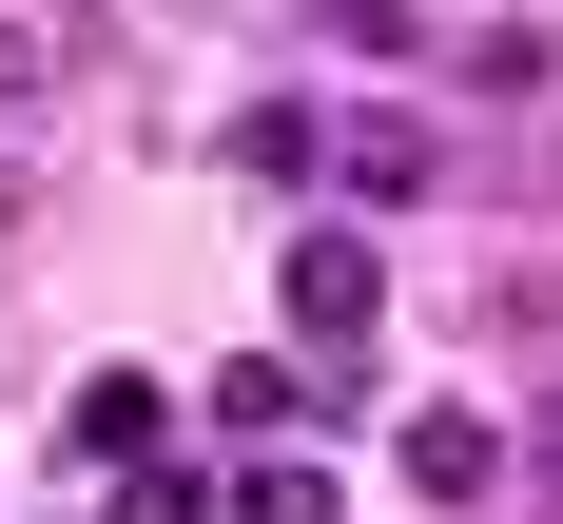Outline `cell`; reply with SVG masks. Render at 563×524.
Returning a JSON list of instances; mask_svg holds the SVG:
<instances>
[{"label":"cell","instance_id":"obj_1","mask_svg":"<svg viewBox=\"0 0 563 524\" xmlns=\"http://www.w3.org/2000/svg\"><path fill=\"white\" fill-rule=\"evenodd\" d=\"M369 331H389V253H369L350 214H311V233H291V369L350 389V349H369Z\"/></svg>","mask_w":563,"mask_h":524},{"label":"cell","instance_id":"obj_2","mask_svg":"<svg viewBox=\"0 0 563 524\" xmlns=\"http://www.w3.org/2000/svg\"><path fill=\"white\" fill-rule=\"evenodd\" d=\"M389 466H408V505H486V486H506V427H486V408H448V389H428V408H408V427H389Z\"/></svg>","mask_w":563,"mask_h":524},{"label":"cell","instance_id":"obj_3","mask_svg":"<svg viewBox=\"0 0 563 524\" xmlns=\"http://www.w3.org/2000/svg\"><path fill=\"white\" fill-rule=\"evenodd\" d=\"M331 194L350 214H408V194H448V136L428 116H331Z\"/></svg>","mask_w":563,"mask_h":524},{"label":"cell","instance_id":"obj_4","mask_svg":"<svg viewBox=\"0 0 563 524\" xmlns=\"http://www.w3.org/2000/svg\"><path fill=\"white\" fill-rule=\"evenodd\" d=\"M58 447H78V466H156L175 447V389H156V369H98V389L58 408Z\"/></svg>","mask_w":563,"mask_h":524},{"label":"cell","instance_id":"obj_5","mask_svg":"<svg viewBox=\"0 0 563 524\" xmlns=\"http://www.w3.org/2000/svg\"><path fill=\"white\" fill-rule=\"evenodd\" d=\"M311 408H331V389H311V369H291V349H233V369H214V427H273V447H291V427H311Z\"/></svg>","mask_w":563,"mask_h":524},{"label":"cell","instance_id":"obj_6","mask_svg":"<svg viewBox=\"0 0 563 524\" xmlns=\"http://www.w3.org/2000/svg\"><path fill=\"white\" fill-rule=\"evenodd\" d=\"M233 156L291 194V175H331V116H311V98H253V116H233Z\"/></svg>","mask_w":563,"mask_h":524},{"label":"cell","instance_id":"obj_7","mask_svg":"<svg viewBox=\"0 0 563 524\" xmlns=\"http://www.w3.org/2000/svg\"><path fill=\"white\" fill-rule=\"evenodd\" d=\"M233 524H350V505H331V466H311V447H273L253 486H233Z\"/></svg>","mask_w":563,"mask_h":524},{"label":"cell","instance_id":"obj_8","mask_svg":"<svg viewBox=\"0 0 563 524\" xmlns=\"http://www.w3.org/2000/svg\"><path fill=\"white\" fill-rule=\"evenodd\" d=\"M311 20H331V40H408V0H311Z\"/></svg>","mask_w":563,"mask_h":524},{"label":"cell","instance_id":"obj_9","mask_svg":"<svg viewBox=\"0 0 563 524\" xmlns=\"http://www.w3.org/2000/svg\"><path fill=\"white\" fill-rule=\"evenodd\" d=\"M0 98H40V40H20V20H0Z\"/></svg>","mask_w":563,"mask_h":524}]
</instances>
